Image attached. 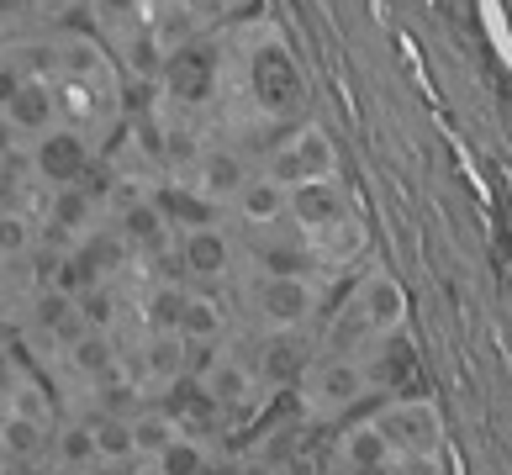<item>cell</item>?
I'll return each instance as SVG.
<instances>
[{
	"instance_id": "cell-1",
	"label": "cell",
	"mask_w": 512,
	"mask_h": 475,
	"mask_svg": "<svg viewBox=\"0 0 512 475\" xmlns=\"http://www.w3.org/2000/svg\"><path fill=\"white\" fill-rule=\"evenodd\" d=\"M301 407H307V417H344L354 412L359 402L370 396V359L365 354H322V359H307V370H301Z\"/></svg>"
},
{
	"instance_id": "cell-2",
	"label": "cell",
	"mask_w": 512,
	"mask_h": 475,
	"mask_svg": "<svg viewBox=\"0 0 512 475\" xmlns=\"http://www.w3.org/2000/svg\"><path fill=\"white\" fill-rule=\"evenodd\" d=\"M402 322H407V296H402V285H396V275L370 270L354 285L338 333H359V344L375 349V344H386L391 333H402Z\"/></svg>"
},
{
	"instance_id": "cell-3",
	"label": "cell",
	"mask_w": 512,
	"mask_h": 475,
	"mask_svg": "<svg viewBox=\"0 0 512 475\" xmlns=\"http://www.w3.org/2000/svg\"><path fill=\"white\" fill-rule=\"evenodd\" d=\"M375 423L386 428L396 454H407L417 470H439V454H444V412H439V402H428V396H402V402H391Z\"/></svg>"
},
{
	"instance_id": "cell-4",
	"label": "cell",
	"mask_w": 512,
	"mask_h": 475,
	"mask_svg": "<svg viewBox=\"0 0 512 475\" xmlns=\"http://www.w3.org/2000/svg\"><path fill=\"white\" fill-rule=\"evenodd\" d=\"M270 175H275V180H286V185L333 175V138H328V132H322L317 122L296 127L291 138L275 148V159H270Z\"/></svg>"
},
{
	"instance_id": "cell-5",
	"label": "cell",
	"mask_w": 512,
	"mask_h": 475,
	"mask_svg": "<svg viewBox=\"0 0 512 475\" xmlns=\"http://www.w3.org/2000/svg\"><path fill=\"white\" fill-rule=\"evenodd\" d=\"M317 312V285L312 275H264L259 285V317L270 328H307Z\"/></svg>"
},
{
	"instance_id": "cell-6",
	"label": "cell",
	"mask_w": 512,
	"mask_h": 475,
	"mask_svg": "<svg viewBox=\"0 0 512 475\" xmlns=\"http://www.w3.org/2000/svg\"><path fill=\"white\" fill-rule=\"evenodd\" d=\"M286 217H291L296 227H307V233H317V227L349 217V196H344V185H338L333 175H322V180H296L291 196H286Z\"/></svg>"
},
{
	"instance_id": "cell-7",
	"label": "cell",
	"mask_w": 512,
	"mask_h": 475,
	"mask_svg": "<svg viewBox=\"0 0 512 475\" xmlns=\"http://www.w3.org/2000/svg\"><path fill=\"white\" fill-rule=\"evenodd\" d=\"M338 470H417L407 454H396V444L386 439V428L375 423H354L338 439Z\"/></svg>"
},
{
	"instance_id": "cell-8",
	"label": "cell",
	"mask_w": 512,
	"mask_h": 475,
	"mask_svg": "<svg viewBox=\"0 0 512 475\" xmlns=\"http://www.w3.org/2000/svg\"><path fill=\"white\" fill-rule=\"evenodd\" d=\"M32 164H37V175H48L53 185H69V180H80L85 175V164H90V148L85 138L74 127H59L53 122L48 132H37L32 138Z\"/></svg>"
},
{
	"instance_id": "cell-9",
	"label": "cell",
	"mask_w": 512,
	"mask_h": 475,
	"mask_svg": "<svg viewBox=\"0 0 512 475\" xmlns=\"http://www.w3.org/2000/svg\"><path fill=\"white\" fill-rule=\"evenodd\" d=\"M307 338H301V328H275L270 338L259 344V359H254V375L259 386H296L301 370H307Z\"/></svg>"
},
{
	"instance_id": "cell-10",
	"label": "cell",
	"mask_w": 512,
	"mask_h": 475,
	"mask_svg": "<svg viewBox=\"0 0 512 475\" xmlns=\"http://www.w3.org/2000/svg\"><path fill=\"white\" fill-rule=\"evenodd\" d=\"M0 111H6V127H16L22 138H37V132H48L53 122H59V95H53V85L43 80V74H27Z\"/></svg>"
},
{
	"instance_id": "cell-11",
	"label": "cell",
	"mask_w": 512,
	"mask_h": 475,
	"mask_svg": "<svg viewBox=\"0 0 512 475\" xmlns=\"http://www.w3.org/2000/svg\"><path fill=\"white\" fill-rule=\"evenodd\" d=\"M206 402L212 407H227V412H243L259 402V375L254 365H243V359L222 354L212 370H206Z\"/></svg>"
},
{
	"instance_id": "cell-12",
	"label": "cell",
	"mask_w": 512,
	"mask_h": 475,
	"mask_svg": "<svg viewBox=\"0 0 512 475\" xmlns=\"http://www.w3.org/2000/svg\"><path fill=\"white\" fill-rule=\"evenodd\" d=\"M286 196H291V185L264 169V175H249L233 190V206H238V217L249 227H275L280 217H286Z\"/></svg>"
},
{
	"instance_id": "cell-13",
	"label": "cell",
	"mask_w": 512,
	"mask_h": 475,
	"mask_svg": "<svg viewBox=\"0 0 512 475\" xmlns=\"http://www.w3.org/2000/svg\"><path fill=\"white\" fill-rule=\"evenodd\" d=\"M180 264H185V275H196V280H222L233 270V243H227V233H217V227H191V233L180 238Z\"/></svg>"
},
{
	"instance_id": "cell-14",
	"label": "cell",
	"mask_w": 512,
	"mask_h": 475,
	"mask_svg": "<svg viewBox=\"0 0 512 475\" xmlns=\"http://www.w3.org/2000/svg\"><path fill=\"white\" fill-rule=\"evenodd\" d=\"M196 190L206 201H233V190L249 180V159L238 154V148H206L196 154Z\"/></svg>"
},
{
	"instance_id": "cell-15",
	"label": "cell",
	"mask_w": 512,
	"mask_h": 475,
	"mask_svg": "<svg viewBox=\"0 0 512 475\" xmlns=\"http://www.w3.org/2000/svg\"><path fill=\"white\" fill-rule=\"evenodd\" d=\"M185 359H191V338H185L180 328H159L143 344L138 370H143V380H154V386H175V380L185 375Z\"/></svg>"
},
{
	"instance_id": "cell-16",
	"label": "cell",
	"mask_w": 512,
	"mask_h": 475,
	"mask_svg": "<svg viewBox=\"0 0 512 475\" xmlns=\"http://www.w3.org/2000/svg\"><path fill=\"white\" fill-rule=\"evenodd\" d=\"M169 90H175V101L201 106L212 95V53L196 43H180L175 59H169Z\"/></svg>"
},
{
	"instance_id": "cell-17",
	"label": "cell",
	"mask_w": 512,
	"mask_h": 475,
	"mask_svg": "<svg viewBox=\"0 0 512 475\" xmlns=\"http://www.w3.org/2000/svg\"><path fill=\"white\" fill-rule=\"evenodd\" d=\"M59 64H64L69 80H80L90 90L111 95V59H106L96 43H90V37H64V43H59Z\"/></svg>"
},
{
	"instance_id": "cell-18",
	"label": "cell",
	"mask_w": 512,
	"mask_h": 475,
	"mask_svg": "<svg viewBox=\"0 0 512 475\" xmlns=\"http://www.w3.org/2000/svg\"><path fill=\"white\" fill-rule=\"evenodd\" d=\"M53 465L59 470H101L96 428L90 423H64L59 433H53Z\"/></svg>"
},
{
	"instance_id": "cell-19",
	"label": "cell",
	"mask_w": 512,
	"mask_h": 475,
	"mask_svg": "<svg viewBox=\"0 0 512 475\" xmlns=\"http://www.w3.org/2000/svg\"><path fill=\"white\" fill-rule=\"evenodd\" d=\"M175 328L191 338V344H212V338H222L227 317H222V301L217 296H185L180 301V322Z\"/></svg>"
},
{
	"instance_id": "cell-20",
	"label": "cell",
	"mask_w": 512,
	"mask_h": 475,
	"mask_svg": "<svg viewBox=\"0 0 512 475\" xmlns=\"http://www.w3.org/2000/svg\"><path fill=\"white\" fill-rule=\"evenodd\" d=\"M359 249H365V227H359L354 212H349V217H338V222H328V227H317L312 259H322V264H349Z\"/></svg>"
},
{
	"instance_id": "cell-21",
	"label": "cell",
	"mask_w": 512,
	"mask_h": 475,
	"mask_svg": "<svg viewBox=\"0 0 512 475\" xmlns=\"http://www.w3.org/2000/svg\"><path fill=\"white\" fill-rule=\"evenodd\" d=\"M48 433L53 428L32 423V417H16V412L0 417V449H6V460H37L43 444H48Z\"/></svg>"
},
{
	"instance_id": "cell-22",
	"label": "cell",
	"mask_w": 512,
	"mask_h": 475,
	"mask_svg": "<svg viewBox=\"0 0 512 475\" xmlns=\"http://www.w3.org/2000/svg\"><path fill=\"white\" fill-rule=\"evenodd\" d=\"M69 365L80 370V375H90V380H106L111 375V365H117V349H111V338L106 333H74L69 338Z\"/></svg>"
},
{
	"instance_id": "cell-23",
	"label": "cell",
	"mask_w": 512,
	"mask_h": 475,
	"mask_svg": "<svg viewBox=\"0 0 512 475\" xmlns=\"http://www.w3.org/2000/svg\"><path fill=\"white\" fill-rule=\"evenodd\" d=\"M122 217V243H138V249H164L169 243V227H164V212H154L148 201H138V206H127V212H117Z\"/></svg>"
},
{
	"instance_id": "cell-24",
	"label": "cell",
	"mask_w": 512,
	"mask_h": 475,
	"mask_svg": "<svg viewBox=\"0 0 512 475\" xmlns=\"http://www.w3.org/2000/svg\"><path fill=\"white\" fill-rule=\"evenodd\" d=\"M127 428H132V454H154V460H159V449L180 433V423L169 412H138V417H127Z\"/></svg>"
},
{
	"instance_id": "cell-25",
	"label": "cell",
	"mask_w": 512,
	"mask_h": 475,
	"mask_svg": "<svg viewBox=\"0 0 512 475\" xmlns=\"http://www.w3.org/2000/svg\"><path fill=\"white\" fill-rule=\"evenodd\" d=\"M6 412H16V417H32V423L53 428V402H48V391L37 386L32 375H16L11 386H6Z\"/></svg>"
},
{
	"instance_id": "cell-26",
	"label": "cell",
	"mask_w": 512,
	"mask_h": 475,
	"mask_svg": "<svg viewBox=\"0 0 512 475\" xmlns=\"http://www.w3.org/2000/svg\"><path fill=\"white\" fill-rule=\"evenodd\" d=\"M53 227L59 233H85L90 227V201H85V190L80 180H69V185H53Z\"/></svg>"
},
{
	"instance_id": "cell-27",
	"label": "cell",
	"mask_w": 512,
	"mask_h": 475,
	"mask_svg": "<svg viewBox=\"0 0 512 475\" xmlns=\"http://www.w3.org/2000/svg\"><path fill=\"white\" fill-rule=\"evenodd\" d=\"M96 449H101V470H122V460L132 454V428L127 417H96Z\"/></svg>"
},
{
	"instance_id": "cell-28",
	"label": "cell",
	"mask_w": 512,
	"mask_h": 475,
	"mask_svg": "<svg viewBox=\"0 0 512 475\" xmlns=\"http://www.w3.org/2000/svg\"><path fill=\"white\" fill-rule=\"evenodd\" d=\"M259 270L264 275H307L312 270V249H301V243H264L259 249Z\"/></svg>"
},
{
	"instance_id": "cell-29",
	"label": "cell",
	"mask_w": 512,
	"mask_h": 475,
	"mask_svg": "<svg viewBox=\"0 0 512 475\" xmlns=\"http://www.w3.org/2000/svg\"><path fill=\"white\" fill-rule=\"evenodd\" d=\"M212 465V454H206V444H196V439H185V433H175L164 449H159V470H169V475H191V470H206Z\"/></svg>"
},
{
	"instance_id": "cell-30",
	"label": "cell",
	"mask_w": 512,
	"mask_h": 475,
	"mask_svg": "<svg viewBox=\"0 0 512 475\" xmlns=\"http://www.w3.org/2000/svg\"><path fill=\"white\" fill-rule=\"evenodd\" d=\"M191 32H196V16L180 6V0H164V11H159V48H180V43H191Z\"/></svg>"
},
{
	"instance_id": "cell-31",
	"label": "cell",
	"mask_w": 512,
	"mask_h": 475,
	"mask_svg": "<svg viewBox=\"0 0 512 475\" xmlns=\"http://www.w3.org/2000/svg\"><path fill=\"white\" fill-rule=\"evenodd\" d=\"M27 249H32V222L16 206H0V259L27 254Z\"/></svg>"
},
{
	"instance_id": "cell-32",
	"label": "cell",
	"mask_w": 512,
	"mask_h": 475,
	"mask_svg": "<svg viewBox=\"0 0 512 475\" xmlns=\"http://www.w3.org/2000/svg\"><path fill=\"white\" fill-rule=\"evenodd\" d=\"M101 16H106L111 27H138L143 0H101Z\"/></svg>"
},
{
	"instance_id": "cell-33",
	"label": "cell",
	"mask_w": 512,
	"mask_h": 475,
	"mask_svg": "<svg viewBox=\"0 0 512 475\" xmlns=\"http://www.w3.org/2000/svg\"><path fill=\"white\" fill-rule=\"evenodd\" d=\"M180 301H185V291H159L154 296V328H175V322H180Z\"/></svg>"
},
{
	"instance_id": "cell-34",
	"label": "cell",
	"mask_w": 512,
	"mask_h": 475,
	"mask_svg": "<svg viewBox=\"0 0 512 475\" xmlns=\"http://www.w3.org/2000/svg\"><path fill=\"white\" fill-rule=\"evenodd\" d=\"M138 201H148V196H143V185L132 180V175H127V180H122V175L111 180V212H127V206H138Z\"/></svg>"
},
{
	"instance_id": "cell-35",
	"label": "cell",
	"mask_w": 512,
	"mask_h": 475,
	"mask_svg": "<svg viewBox=\"0 0 512 475\" xmlns=\"http://www.w3.org/2000/svg\"><path fill=\"white\" fill-rule=\"evenodd\" d=\"M22 80H27V69L16 64V53H0V106L11 101V90L22 85Z\"/></svg>"
},
{
	"instance_id": "cell-36",
	"label": "cell",
	"mask_w": 512,
	"mask_h": 475,
	"mask_svg": "<svg viewBox=\"0 0 512 475\" xmlns=\"http://www.w3.org/2000/svg\"><path fill=\"white\" fill-rule=\"evenodd\" d=\"M16 190H22V180L11 175V164H0V206H16Z\"/></svg>"
},
{
	"instance_id": "cell-37",
	"label": "cell",
	"mask_w": 512,
	"mask_h": 475,
	"mask_svg": "<svg viewBox=\"0 0 512 475\" xmlns=\"http://www.w3.org/2000/svg\"><path fill=\"white\" fill-rule=\"evenodd\" d=\"M27 0H0V22H11V16H22Z\"/></svg>"
},
{
	"instance_id": "cell-38",
	"label": "cell",
	"mask_w": 512,
	"mask_h": 475,
	"mask_svg": "<svg viewBox=\"0 0 512 475\" xmlns=\"http://www.w3.org/2000/svg\"><path fill=\"white\" fill-rule=\"evenodd\" d=\"M11 386V365H6V354H0V391Z\"/></svg>"
},
{
	"instance_id": "cell-39",
	"label": "cell",
	"mask_w": 512,
	"mask_h": 475,
	"mask_svg": "<svg viewBox=\"0 0 512 475\" xmlns=\"http://www.w3.org/2000/svg\"><path fill=\"white\" fill-rule=\"evenodd\" d=\"M0 470H6V449H0Z\"/></svg>"
}]
</instances>
